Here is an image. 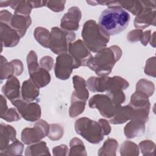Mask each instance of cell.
I'll return each instance as SVG.
<instances>
[{
	"label": "cell",
	"instance_id": "1",
	"mask_svg": "<svg viewBox=\"0 0 156 156\" xmlns=\"http://www.w3.org/2000/svg\"><path fill=\"white\" fill-rule=\"evenodd\" d=\"M122 54V50L118 46L113 45L105 48L92 56L88 61L87 66L94 71L98 76H107L111 73Z\"/></svg>",
	"mask_w": 156,
	"mask_h": 156
},
{
	"label": "cell",
	"instance_id": "2",
	"mask_svg": "<svg viewBox=\"0 0 156 156\" xmlns=\"http://www.w3.org/2000/svg\"><path fill=\"white\" fill-rule=\"evenodd\" d=\"M130 15L121 7L105 9L99 18V25L109 36L119 34L128 26Z\"/></svg>",
	"mask_w": 156,
	"mask_h": 156
},
{
	"label": "cell",
	"instance_id": "3",
	"mask_svg": "<svg viewBox=\"0 0 156 156\" xmlns=\"http://www.w3.org/2000/svg\"><path fill=\"white\" fill-rule=\"evenodd\" d=\"M81 35L85 44L94 53L105 48L110 40V36L93 20H88L84 23Z\"/></svg>",
	"mask_w": 156,
	"mask_h": 156
},
{
	"label": "cell",
	"instance_id": "4",
	"mask_svg": "<svg viewBox=\"0 0 156 156\" xmlns=\"http://www.w3.org/2000/svg\"><path fill=\"white\" fill-rule=\"evenodd\" d=\"M74 128L77 134L90 143L98 144L104 139V135L99 123L87 117L77 119Z\"/></svg>",
	"mask_w": 156,
	"mask_h": 156
},
{
	"label": "cell",
	"instance_id": "5",
	"mask_svg": "<svg viewBox=\"0 0 156 156\" xmlns=\"http://www.w3.org/2000/svg\"><path fill=\"white\" fill-rule=\"evenodd\" d=\"M76 38L75 33L58 27H52L49 48L52 52L60 55L66 53L70 43Z\"/></svg>",
	"mask_w": 156,
	"mask_h": 156
},
{
	"label": "cell",
	"instance_id": "6",
	"mask_svg": "<svg viewBox=\"0 0 156 156\" xmlns=\"http://www.w3.org/2000/svg\"><path fill=\"white\" fill-rule=\"evenodd\" d=\"M49 127L50 125L46 121L38 119L32 127H26L22 130L21 138L23 143L29 145L40 141L48 136Z\"/></svg>",
	"mask_w": 156,
	"mask_h": 156
},
{
	"label": "cell",
	"instance_id": "7",
	"mask_svg": "<svg viewBox=\"0 0 156 156\" xmlns=\"http://www.w3.org/2000/svg\"><path fill=\"white\" fill-rule=\"evenodd\" d=\"M21 116L29 122H35L41 116L40 105L37 102H27L21 98L11 102Z\"/></svg>",
	"mask_w": 156,
	"mask_h": 156
},
{
	"label": "cell",
	"instance_id": "8",
	"mask_svg": "<svg viewBox=\"0 0 156 156\" xmlns=\"http://www.w3.org/2000/svg\"><path fill=\"white\" fill-rule=\"evenodd\" d=\"M68 51V54L73 59L74 69L80 66H87L88 61L92 57L91 51L80 39L70 43Z\"/></svg>",
	"mask_w": 156,
	"mask_h": 156
},
{
	"label": "cell",
	"instance_id": "9",
	"mask_svg": "<svg viewBox=\"0 0 156 156\" xmlns=\"http://www.w3.org/2000/svg\"><path fill=\"white\" fill-rule=\"evenodd\" d=\"M91 108H96L104 118H111L115 115L118 107L112 102L107 94H97L91 97L88 101Z\"/></svg>",
	"mask_w": 156,
	"mask_h": 156
},
{
	"label": "cell",
	"instance_id": "10",
	"mask_svg": "<svg viewBox=\"0 0 156 156\" xmlns=\"http://www.w3.org/2000/svg\"><path fill=\"white\" fill-rule=\"evenodd\" d=\"M73 69V59L68 53L61 54L57 57L54 73L57 79L63 80L69 79Z\"/></svg>",
	"mask_w": 156,
	"mask_h": 156
},
{
	"label": "cell",
	"instance_id": "11",
	"mask_svg": "<svg viewBox=\"0 0 156 156\" xmlns=\"http://www.w3.org/2000/svg\"><path fill=\"white\" fill-rule=\"evenodd\" d=\"M81 18L82 12L80 9L76 6L71 7L61 20V28L68 31L77 30L79 27Z\"/></svg>",
	"mask_w": 156,
	"mask_h": 156
},
{
	"label": "cell",
	"instance_id": "12",
	"mask_svg": "<svg viewBox=\"0 0 156 156\" xmlns=\"http://www.w3.org/2000/svg\"><path fill=\"white\" fill-rule=\"evenodd\" d=\"M156 4L146 7L134 20V26L138 29H144L150 25L155 26Z\"/></svg>",
	"mask_w": 156,
	"mask_h": 156
},
{
	"label": "cell",
	"instance_id": "13",
	"mask_svg": "<svg viewBox=\"0 0 156 156\" xmlns=\"http://www.w3.org/2000/svg\"><path fill=\"white\" fill-rule=\"evenodd\" d=\"M0 34L2 48L3 46L7 48L16 46L21 38L18 32L10 25L4 23H0Z\"/></svg>",
	"mask_w": 156,
	"mask_h": 156
},
{
	"label": "cell",
	"instance_id": "14",
	"mask_svg": "<svg viewBox=\"0 0 156 156\" xmlns=\"http://www.w3.org/2000/svg\"><path fill=\"white\" fill-rule=\"evenodd\" d=\"M2 93L11 102L21 97L20 83L15 76L9 77L2 88Z\"/></svg>",
	"mask_w": 156,
	"mask_h": 156
},
{
	"label": "cell",
	"instance_id": "15",
	"mask_svg": "<svg viewBox=\"0 0 156 156\" xmlns=\"http://www.w3.org/2000/svg\"><path fill=\"white\" fill-rule=\"evenodd\" d=\"M73 83L74 90L72 93L71 100H80L87 102L89 98V92L86 80L83 77L76 75L73 77Z\"/></svg>",
	"mask_w": 156,
	"mask_h": 156
},
{
	"label": "cell",
	"instance_id": "16",
	"mask_svg": "<svg viewBox=\"0 0 156 156\" xmlns=\"http://www.w3.org/2000/svg\"><path fill=\"white\" fill-rule=\"evenodd\" d=\"M146 121L133 117L124 127V133L127 138H133L142 136L145 132Z\"/></svg>",
	"mask_w": 156,
	"mask_h": 156
},
{
	"label": "cell",
	"instance_id": "17",
	"mask_svg": "<svg viewBox=\"0 0 156 156\" xmlns=\"http://www.w3.org/2000/svg\"><path fill=\"white\" fill-rule=\"evenodd\" d=\"M32 23V20L30 15H23L20 14L14 13L13 15L10 26L16 30L20 37H23L30 27Z\"/></svg>",
	"mask_w": 156,
	"mask_h": 156
},
{
	"label": "cell",
	"instance_id": "18",
	"mask_svg": "<svg viewBox=\"0 0 156 156\" xmlns=\"http://www.w3.org/2000/svg\"><path fill=\"white\" fill-rule=\"evenodd\" d=\"M119 3L120 7L135 16L140 15L146 7L156 4L155 1H119Z\"/></svg>",
	"mask_w": 156,
	"mask_h": 156
},
{
	"label": "cell",
	"instance_id": "19",
	"mask_svg": "<svg viewBox=\"0 0 156 156\" xmlns=\"http://www.w3.org/2000/svg\"><path fill=\"white\" fill-rule=\"evenodd\" d=\"M135 109L129 104L117 107L113 117L110 118L109 122L112 124H121L130 120L133 116Z\"/></svg>",
	"mask_w": 156,
	"mask_h": 156
},
{
	"label": "cell",
	"instance_id": "20",
	"mask_svg": "<svg viewBox=\"0 0 156 156\" xmlns=\"http://www.w3.org/2000/svg\"><path fill=\"white\" fill-rule=\"evenodd\" d=\"M40 88L29 79L23 82L21 97L27 102H33L40 94Z\"/></svg>",
	"mask_w": 156,
	"mask_h": 156
},
{
	"label": "cell",
	"instance_id": "21",
	"mask_svg": "<svg viewBox=\"0 0 156 156\" xmlns=\"http://www.w3.org/2000/svg\"><path fill=\"white\" fill-rule=\"evenodd\" d=\"M16 132L12 126L1 123L0 125V150L5 148L16 140Z\"/></svg>",
	"mask_w": 156,
	"mask_h": 156
},
{
	"label": "cell",
	"instance_id": "22",
	"mask_svg": "<svg viewBox=\"0 0 156 156\" xmlns=\"http://www.w3.org/2000/svg\"><path fill=\"white\" fill-rule=\"evenodd\" d=\"M30 79L40 88L48 85L51 81V75L48 71L40 67L29 74Z\"/></svg>",
	"mask_w": 156,
	"mask_h": 156
},
{
	"label": "cell",
	"instance_id": "23",
	"mask_svg": "<svg viewBox=\"0 0 156 156\" xmlns=\"http://www.w3.org/2000/svg\"><path fill=\"white\" fill-rule=\"evenodd\" d=\"M108 78L107 76L89 77L87 81L88 89L93 93L106 92Z\"/></svg>",
	"mask_w": 156,
	"mask_h": 156
},
{
	"label": "cell",
	"instance_id": "24",
	"mask_svg": "<svg viewBox=\"0 0 156 156\" xmlns=\"http://www.w3.org/2000/svg\"><path fill=\"white\" fill-rule=\"evenodd\" d=\"M129 105L135 109H147L150 110L151 104L149 97L138 91H135L130 97Z\"/></svg>",
	"mask_w": 156,
	"mask_h": 156
},
{
	"label": "cell",
	"instance_id": "25",
	"mask_svg": "<svg viewBox=\"0 0 156 156\" xmlns=\"http://www.w3.org/2000/svg\"><path fill=\"white\" fill-rule=\"evenodd\" d=\"M24 154L26 156L51 155L46 143L43 141L31 144L27 146L25 149Z\"/></svg>",
	"mask_w": 156,
	"mask_h": 156
},
{
	"label": "cell",
	"instance_id": "26",
	"mask_svg": "<svg viewBox=\"0 0 156 156\" xmlns=\"http://www.w3.org/2000/svg\"><path fill=\"white\" fill-rule=\"evenodd\" d=\"M10 7L15 10L14 13L29 15L33 9L30 1H11Z\"/></svg>",
	"mask_w": 156,
	"mask_h": 156
},
{
	"label": "cell",
	"instance_id": "27",
	"mask_svg": "<svg viewBox=\"0 0 156 156\" xmlns=\"http://www.w3.org/2000/svg\"><path fill=\"white\" fill-rule=\"evenodd\" d=\"M118 146V141L114 138H109L104 141L102 146L99 149L98 155L99 156H115Z\"/></svg>",
	"mask_w": 156,
	"mask_h": 156
},
{
	"label": "cell",
	"instance_id": "28",
	"mask_svg": "<svg viewBox=\"0 0 156 156\" xmlns=\"http://www.w3.org/2000/svg\"><path fill=\"white\" fill-rule=\"evenodd\" d=\"M34 36L40 45L44 48H49L51 32H49L47 29L43 27H36L34 32Z\"/></svg>",
	"mask_w": 156,
	"mask_h": 156
},
{
	"label": "cell",
	"instance_id": "29",
	"mask_svg": "<svg viewBox=\"0 0 156 156\" xmlns=\"http://www.w3.org/2000/svg\"><path fill=\"white\" fill-rule=\"evenodd\" d=\"M15 69L12 62H8L7 59L2 55L1 56L0 62V79L2 82L4 79H7L12 76L15 75Z\"/></svg>",
	"mask_w": 156,
	"mask_h": 156
},
{
	"label": "cell",
	"instance_id": "30",
	"mask_svg": "<svg viewBox=\"0 0 156 156\" xmlns=\"http://www.w3.org/2000/svg\"><path fill=\"white\" fill-rule=\"evenodd\" d=\"M69 152L70 156L73 155H87L86 149L83 141L76 137L72 138L69 142Z\"/></svg>",
	"mask_w": 156,
	"mask_h": 156
},
{
	"label": "cell",
	"instance_id": "31",
	"mask_svg": "<svg viewBox=\"0 0 156 156\" xmlns=\"http://www.w3.org/2000/svg\"><path fill=\"white\" fill-rule=\"evenodd\" d=\"M24 150V144L22 142L16 139L5 148L0 150V155H22Z\"/></svg>",
	"mask_w": 156,
	"mask_h": 156
},
{
	"label": "cell",
	"instance_id": "32",
	"mask_svg": "<svg viewBox=\"0 0 156 156\" xmlns=\"http://www.w3.org/2000/svg\"><path fill=\"white\" fill-rule=\"evenodd\" d=\"M136 91H140L146 94L148 97H150L154 93L155 85L152 81L145 79H141L136 83Z\"/></svg>",
	"mask_w": 156,
	"mask_h": 156
},
{
	"label": "cell",
	"instance_id": "33",
	"mask_svg": "<svg viewBox=\"0 0 156 156\" xmlns=\"http://www.w3.org/2000/svg\"><path fill=\"white\" fill-rule=\"evenodd\" d=\"M120 154L122 156H136L139 155V147L130 141H124L120 147Z\"/></svg>",
	"mask_w": 156,
	"mask_h": 156
},
{
	"label": "cell",
	"instance_id": "34",
	"mask_svg": "<svg viewBox=\"0 0 156 156\" xmlns=\"http://www.w3.org/2000/svg\"><path fill=\"white\" fill-rule=\"evenodd\" d=\"M86 102L80 100H71V105L69 108V115L71 118L80 115L85 110Z\"/></svg>",
	"mask_w": 156,
	"mask_h": 156
},
{
	"label": "cell",
	"instance_id": "35",
	"mask_svg": "<svg viewBox=\"0 0 156 156\" xmlns=\"http://www.w3.org/2000/svg\"><path fill=\"white\" fill-rule=\"evenodd\" d=\"M138 147L144 156H154L155 155V144L151 140H146L141 141Z\"/></svg>",
	"mask_w": 156,
	"mask_h": 156
},
{
	"label": "cell",
	"instance_id": "36",
	"mask_svg": "<svg viewBox=\"0 0 156 156\" xmlns=\"http://www.w3.org/2000/svg\"><path fill=\"white\" fill-rule=\"evenodd\" d=\"M64 133V129L62 126L58 124H50L48 138L52 141H57L62 138Z\"/></svg>",
	"mask_w": 156,
	"mask_h": 156
},
{
	"label": "cell",
	"instance_id": "37",
	"mask_svg": "<svg viewBox=\"0 0 156 156\" xmlns=\"http://www.w3.org/2000/svg\"><path fill=\"white\" fill-rule=\"evenodd\" d=\"M112 100V102L116 107L121 106L125 102L126 96L122 90H117L107 93L106 94Z\"/></svg>",
	"mask_w": 156,
	"mask_h": 156
},
{
	"label": "cell",
	"instance_id": "38",
	"mask_svg": "<svg viewBox=\"0 0 156 156\" xmlns=\"http://www.w3.org/2000/svg\"><path fill=\"white\" fill-rule=\"evenodd\" d=\"M27 65L29 74L32 73L40 67L38 62L37 55L33 50L30 51L27 56Z\"/></svg>",
	"mask_w": 156,
	"mask_h": 156
},
{
	"label": "cell",
	"instance_id": "39",
	"mask_svg": "<svg viewBox=\"0 0 156 156\" xmlns=\"http://www.w3.org/2000/svg\"><path fill=\"white\" fill-rule=\"evenodd\" d=\"M0 116L7 122L17 121L21 119V115H20L17 109L15 108H8L3 114L0 115Z\"/></svg>",
	"mask_w": 156,
	"mask_h": 156
},
{
	"label": "cell",
	"instance_id": "40",
	"mask_svg": "<svg viewBox=\"0 0 156 156\" xmlns=\"http://www.w3.org/2000/svg\"><path fill=\"white\" fill-rule=\"evenodd\" d=\"M155 57H152L148 58L146 62L144 67V73L149 76L155 77L156 68H155Z\"/></svg>",
	"mask_w": 156,
	"mask_h": 156
},
{
	"label": "cell",
	"instance_id": "41",
	"mask_svg": "<svg viewBox=\"0 0 156 156\" xmlns=\"http://www.w3.org/2000/svg\"><path fill=\"white\" fill-rule=\"evenodd\" d=\"M65 3V1H48L46 6L54 12H60L64 10Z\"/></svg>",
	"mask_w": 156,
	"mask_h": 156
},
{
	"label": "cell",
	"instance_id": "42",
	"mask_svg": "<svg viewBox=\"0 0 156 156\" xmlns=\"http://www.w3.org/2000/svg\"><path fill=\"white\" fill-rule=\"evenodd\" d=\"M143 35V31L141 29H134L130 31L127 35V39L130 43H135L141 41Z\"/></svg>",
	"mask_w": 156,
	"mask_h": 156
},
{
	"label": "cell",
	"instance_id": "43",
	"mask_svg": "<svg viewBox=\"0 0 156 156\" xmlns=\"http://www.w3.org/2000/svg\"><path fill=\"white\" fill-rule=\"evenodd\" d=\"M53 65L54 60L51 56H44L40 60V67L46 69L48 71H50L52 69V68H53Z\"/></svg>",
	"mask_w": 156,
	"mask_h": 156
},
{
	"label": "cell",
	"instance_id": "44",
	"mask_svg": "<svg viewBox=\"0 0 156 156\" xmlns=\"http://www.w3.org/2000/svg\"><path fill=\"white\" fill-rule=\"evenodd\" d=\"M68 147L66 144H60L52 149V154L55 156H65L68 155Z\"/></svg>",
	"mask_w": 156,
	"mask_h": 156
},
{
	"label": "cell",
	"instance_id": "45",
	"mask_svg": "<svg viewBox=\"0 0 156 156\" xmlns=\"http://www.w3.org/2000/svg\"><path fill=\"white\" fill-rule=\"evenodd\" d=\"M13 15L7 10H2L0 12V23L10 25Z\"/></svg>",
	"mask_w": 156,
	"mask_h": 156
},
{
	"label": "cell",
	"instance_id": "46",
	"mask_svg": "<svg viewBox=\"0 0 156 156\" xmlns=\"http://www.w3.org/2000/svg\"><path fill=\"white\" fill-rule=\"evenodd\" d=\"M98 122L101 126L103 133L104 135H108L111 132V127L109 122L105 119H99Z\"/></svg>",
	"mask_w": 156,
	"mask_h": 156
},
{
	"label": "cell",
	"instance_id": "47",
	"mask_svg": "<svg viewBox=\"0 0 156 156\" xmlns=\"http://www.w3.org/2000/svg\"><path fill=\"white\" fill-rule=\"evenodd\" d=\"M15 67V76H20L22 74L23 69H24V66H23V62L18 60V59H15V60H12L11 61Z\"/></svg>",
	"mask_w": 156,
	"mask_h": 156
},
{
	"label": "cell",
	"instance_id": "48",
	"mask_svg": "<svg viewBox=\"0 0 156 156\" xmlns=\"http://www.w3.org/2000/svg\"><path fill=\"white\" fill-rule=\"evenodd\" d=\"M151 36V31L150 30H146V31L143 32V37H142V39L141 40V41H140V42L141 43V44L143 46H146L147 45L148 43L149 42Z\"/></svg>",
	"mask_w": 156,
	"mask_h": 156
},
{
	"label": "cell",
	"instance_id": "49",
	"mask_svg": "<svg viewBox=\"0 0 156 156\" xmlns=\"http://www.w3.org/2000/svg\"><path fill=\"white\" fill-rule=\"evenodd\" d=\"M0 114H3L8 109L7 105V101L5 97L3 95H1V101H0Z\"/></svg>",
	"mask_w": 156,
	"mask_h": 156
},
{
	"label": "cell",
	"instance_id": "50",
	"mask_svg": "<svg viewBox=\"0 0 156 156\" xmlns=\"http://www.w3.org/2000/svg\"><path fill=\"white\" fill-rule=\"evenodd\" d=\"M33 8H38L46 5V1H30Z\"/></svg>",
	"mask_w": 156,
	"mask_h": 156
},
{
	"label": "cell",
	"instance_id": "51",
	"mask_svg": "<svg viewBox=\"0 0 156 156\" xmlns=\"http://www.w3.org/2000/svg\"><path fill=\"white\" fill-rule=\"evenodd\" d=\"M105 1H87V3L91 5H105Z\"/></svg>",
	"mask_w": 156,
	"mask_h": 156
},
{
	"label": "cell",
	"instance_id": "52",
	"mask_svg": "<svg viewBox=\"0 0 156 156\" xmlns=\"http://www.w3.org/2000/svg\"><path fill=\"white\" fill-rule=\"evenodd\" d=\"M149 43L152 47H155V32H154L153 34L151 35L149 40Z\"/></svg>",
	"mask_w": 156,
	"mask_h": 156
},
{
	"label": "cell",
	"instance_id": "53",
	"mask_svg": "<svg viewBox=\"0 0 156 156\" xmlns=\"http://www.w3.org/2000/svg\"><path fill=\"white\" fill-rule=\"evenodd\" d=\"M11 1H0V7H7L10 5Z\"/></svg>",
	"mask_w": 156,
	"mask_h": 156
}]
</instances>
